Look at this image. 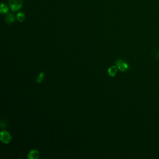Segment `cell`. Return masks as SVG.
Segmentation results:
<instances>
[{
  "instance_id": "obj_8",
  "label": "cell",
  "mask_w": 159,
  "mask_h": 159,
  "mask_svg": "<svg viewBox=\"0 0 159 159\" xmlns=\"http://www.w3.org/2000/svg\"><path fill=\"white\" fill-rule=\"evenodd\" d=\"M17 19L20 22H23L24 21L25 19H26V16H25L24 13L21 12V13H19L18 14H17Z\"/></svg>"
},
{
  "instance_id": "obj_5",
  "label": "cell",
  "mask_w": 159,
  "mask_h": 159,
  "mask_svg": "<svg viewBox=\"0 0 159 159\" xmlns=\"http://www.w3.org/2000/svg\"><path fill=\"white\" fill-rule=\"evenodd\" d=\"M118 72V67L116 66H112L108 69V74L111 77H114Z\"/></svg>"
},
{
  "instance_id": "obj_1",
  "label": "cell",
  "mask_w": 159,
  "mask_h": 159,
  "mask_svg": "<svg viewBox=\"0 0 159 159\" xmlns=\"http://www.w3.org/2000/svg\"><path fill=\"white\" fill-rule=\"evenodd\" d=\"M22 0H9L10 6L13 11L19 10L22 6Z\"/></svg>"
},
{
  "instance_id": "obj_3",
  "label": "cell",
  "mask_w": 159,
  "mask_h": 159,
  "mask_svg": "<svg viewBox=\"0 0 159 159\" xmlns=\"http://www.w3.org/2000/svg\"><path fill=\"white\" fill-rule=\"evenodd\" d=\"M1 140L4 144L10 143L11 140V136L10 134L6 131H3L1 132Z\"/></svg>"
},
{
  "instance_id": "obj_6",
  "label": "cell",
  "mask_w": 159,
  "mask_h": 159,
  "mask_svg": "<svg viewBox=\"0 0 159 159\" xmlns=\"http://www.w3.org/2000/svg\"><path fill=\"white\" fill-rule=\"evenodd\" d=\"M15 20V18H14V16L11 14V13H9L6 17V22L7 24H11L12 22H13Z\"/></svg>"
},
{
  "instance_id": "obj_9",
  "label": "cell",
  "mask_w": 159,
  "mask_h": 159,
  "mask_svg": "<svg viewBox=\"0 0 159 159\" xmlns=\"http://www.w3.org/2000/svg\"><path fill=\"white\" fill-rule=\"evenodd\" d=\"M44 76H45L44 73H43V72L40 73L39 74V75H38V77H37V79H36V82H37V83H40L42 81H43V79H44Z\"/></svg>"
},
{
  "instance_id": "obj_4",
  "label": "cell",
  "mask_w": 159,
  "mask_h": 159,
  "mask_svg": "<svg viewBox=\"0 0 159 159\" xmlns=\"http://www.w3.org/2000/svg\"><path fill=\"white\" fill-rule=\"evenodd\" d=\"M40 157V154L37 150H32L29 152L28 158L29 159H38Z\"/></svg>"
},
{
  "instance_id": "obj_2",
  "label": "cell",
  "mask_w": 159,
  "mask_h": 159,
  "mask_svg": "<svg viewBox=\"0 0 159 159\" xmlns=\"http://www.w3.org/2000/svg\"><path fill=\"white\" fill-rule=\"evenodd\" d=\"M116 66L121 72H125L129 69L128 64L121 59L116 61Z\"/></svg>"
},
{
  "instance_id": "obj_7",
  "label": "cell",
  "mask_w": 159,
  "mask_h": 159,
  "mask_svg": "<svg viewBox=\"0 0 159 159\" xmlns=\"http://www.w3.org/2000/svg\"><path fill=\"white\" fill-rule=\"evenodd\" d=\"M8 11V7L4 4V3H2L1 5V8H0V12L1 14H6Z\"/></svg>"
}]
</instances>
